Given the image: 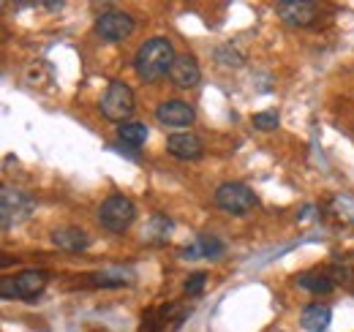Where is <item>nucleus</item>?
Returning a JSON list of instances; mask_svg holds the SVG:
<instances>
[{
	"instance_id": "1",
	"label": "nucleus",
	"mask_w": 354,
	"mask_h": 332,
	"mask_svg": "<svg viewBox=\"0 0 354 332\" xmlns=\"http://www.w3.org/2000/svg\"><path fill=\"white\" fill-rule=\"evenodd\" d=\"M175 46L167 42V39H150L136 49V57H133V68L136 74L145 80V82H158L164 74L172 71V63H175Z\"/></svg>"
},
{
	"instance_id": "2",
	"label": "nucleus",
	"mask_w": 354,
	"mask_h": 332,
	"mask_svg": "<svg viewBox=\"0 0 354 332\" xmlns=\"http://www.w3.org/2000/svg\"><path fill=\"white\" fill-rule=\"evenodd\" d=\"M33 210H36V202L28 191L3 185V191H0V226L3 229H11V226L28 221L33 215Z\"/></svg>"
},
{
	"instance_id": "3",
	"label": "nucleus",
	"mask_w": 354,
	"mask_h": 332,
	"mask_svg": "<svg viewBox=\"0 0 354 332\" xmlns=\"http://www.w3.org/2000/svg\"><path fill=\"white\" fill-rule=\"evenodd\" d=\"M133 215H136V208L129 196L123 194H112L109 199H104V205L98 210V221L106 232L112 234H123L129 226L133 223Z\"/></svg>"
},
{
	"instance_id": "4",
	"label": "nucleus",
	"mask_w": 354,
	"mask_h": 332,
	"mask_svg": "<svg viewBox=\"0 0 354 332\" xmlns=\"http://www.w3.org/2000/svg\"><path fill=\"white\" fill-rule=\"evenodd\" d=\"M101 112L112 123L129 120L133 112V90L126 82H120V80H112L106 93L101 95Z\"/></svg>"
},
{
	"instance_id": "5",
	"label": "nucleus",
	"mask_w": 354,
	"mask_h": 332,
	"mask_svg": "<svg viewBox=\"0 0 354 332\" xmlns=\"http://www.w3.org/2000/svg\"><path fill=\"white\" fill-rule=\"evenodd\" d=\"M216 205L229 215H245L259 205L257 194L243 183H223L216 191Z\"/></svg>"
},
{
	"instance_id": "6",
	"label": "nucleus",
	"mask_w": 354,
	"mask_h": 332,
	"mask_svg": "<svg viewBox=\"0 0 354 332\" xmlns=\"http://www.w3.org/2000/svg\"><path fill=\"white\" fill-rule=\"evenodd\" d=\"M95 33H98L104 42H126L133 33V19L126 11L109 8V11H104V14L95 19Z\"/></svg>"
},
{
	"instance_id": "7",
	"label": "nucleus",
	"mask_w": 354,
	"mask_h": 332,
	"mask_svg": "<svg viewBox=\"0 0 354 332\" xmlns=\"http://www.w3.org/2000/svg\"><path fill=\"white\" fill-rule=\"evenodd\" d=\"M194 118H196V112L185 101H164L156 109V120L161 125H169V128H188L194 123Z\"/></svg>"
},
{
	"instance_id": "8",
	"label": "nucleus",
	"mask_w": 354,
	"mask_h": 332,
	"mask_svg": "<svg viewBox=\"0 0 354 332\" xmlns=\"http://www.w3.org/2000/svg\"><path fill=\"white\" fill-rule=\"evenodd\" d=\"M278 14H281L283 22H289L295 28H306L316 17V6L306 3V0H281L278 3Z\"/></svg>"
},
{
	"instance_id": "9",
	"label": "nucleus",
	"mask_w": 354,
	"mask_h": 332,
	"mask_svg": "<svg viewBox=\"0 0 354 332\" xmlns=\"http://www.w3.org/2000/svg\"><path fill=\"white\" fill-rule=\"evenodd\" d=\"M167 150L175 156V158H183V161H196L202 156V139L196 133H172L167 139Z\"/></svg>"
},
{
	"instance_id": "10",
	"label": "nucleus",
	"mask_w": 354,
	"mask_h": 332,
	"mask_svg": "<svg viewBox=\"0 0 354 332\" xmlns=\"http://www.w3.org/2000/svg\"><path fill=\"white\" fill-rule=\"evenodd\" d=\"M169 80L177 87H196L202 80V71H199V66L191 55H177L175 63H172V71H169Z\"/></svg>"
},
{
	"instance_id": "11",
	"label": "nucleus",
	"mask_w": 354,
	"mask_h": 332,
	"mask_svg": "<svg viewBox=\"0 0 354 332\" xmlns=\"http://www.w3.org/2000/svg\"><path fill=\"white\" fill-rule=\"evenodd\" d=\"M52 243L60 250H68V253H80L90 246V237L85 229H77V226H66V229H55L52 232Z\"/></svg>"
},
{
	"instance_id": "12",
	"label": "nucleus",
	"mask_w": 354,
	"mask_h": 332,
	"mask_svg": "<svg viewBox=\"0 0 354 332\" xmlns=\"http://www.w3.org/2000/svg\"><path fill=\"white\" fill-rule=\"evenodd\" d=\"M330 322H333V311L322 302H313L303 308V316H300V324L303 330L308 332H327L330 330Z\"/></svg>"
},
{
	"instance_id": "13",
	"label": "nucleus",
	"mask_w": 354,
	"mask_h": 332,
	"mask_svg": "<svg viewBox=\"0 0 354 332\" xmlns=\"http://www.w3.org/2000/svg\"><path fill=\"white\" fill-rule=\"evenodd\" d=\"M14 286H17V294L19 299H33L36 294H41L46 286V273L44 270H25L14 278Z\"/></svg>"
},
{
	"instance_id": "14",
	"label": "nucleus",
	"mask_w": 354,
	"mask_h": 332,
	"mask_svg": "<svg viewBox=\"0 0 354 332\" xmlns=\"http://www.w3.org/2000/svg\"><path fill=\"white\" fill-rule=\"evenodd\" d=\"M221 253H223V243L216 234H199L191 246L183 248V256H185V259H199V256H205V259H218Z\"/></svg>"
},
{
	"instance_id": "15",
	"label": "nucleus",
	"mask_w": 354,
	"mask_h": 332,
	"mask_svg": "<svg viewBox=\"0 0 354 332\" xmlns=\"http://www.w3.org/2000/svg\"><path fill=\"white\" fill-rule=\"evenodd\" d=\"M172 234V221L167 215H153L150 223L145 226V243H167Z\"/></svg>"
},
{
	"instance_id": "16",
	"label": "nucleus",
	"mask_w": 354,
	"mask_h": 332,
	"mask_svg": "<svg viewBox=\"0 0 354 332\" xmlns=\"http://www.w3.org/2000/svg\"><path fill=\"white\" fill-rule=\"evenodd\" d=\"M297 286L313 291V294H327V291L335 286V281L327 273H306V275L297 278Z\"/></svg>"
},
{
	"instance_id": "17",
	"label": "nucleus",
	"mask_w": 354,
	"mask_h": 332,
	"mask_svg": "<svg viewBox=\"0 0 354 332\" xmlns=\"http://www.w3.org/2000/svg\"><path fill=\"white\" fill-rule=\"evenodd\" d=\"M118 136H120V142L129 145V147H142L145 139H147V125L145 123H123L120 128H118Z\"/></svg>"
},
{
	"instance_id": "18",
	"label": "nucleus",
	"mask_w": 354,
	"mask_h": 332,
	"mask_svg": "<svg viewBox=\"0 0 354 332\" xmlns=\"http://www.w3.org/2000/svg\"><path fill=\"white\" fill-rule=\"evenodd\" d=\"M90 284L93 286H126V284H131V275H126V273H93Z\"/></svg>"
},
{
	"instance_id": "19",
	"label": "nucleus",
	"mask_w": 354,
	"mask_h": 332,
	"mask_svg": "<svg viewBox=\"0 0 354 332\" xmlns=\"http://www.w3.org/2000/svg\"><path fill=\"white\" fill-rule=\"evenodd\" d=\"M333 210H335V215H338L341 221L354 223V199L352 196H338V199L333 202Z\"/></svg>"
},
{
	"instance_id": "20",
	"label": "nucleus",
	"mask_w": 354,
	"mask_h": 332,
	"mask_svg": "<svg viewBox=\"0 0 354 332\" xmlns=\"http://www.w3.org/2000/svg\"><path fill=\"white\" fill-rule=\"evenodd\" d=\"M251 123H254V128H259V131H275L278 123H281V118H278V112H257Z\"/></svg>"
},
{
	"instance_id": "21",
	"label": "nucleus",
	"mask_w": 354,
	"mask_h": 332,
	"mask_svg": "<svg viewBox=\"0 0 354 332\" xmlns=\"http://www.w3.org/2000/svg\"><path fill=\"white\" fill-rule=\"evenodd\" d=\"M216 55H218V63H223V66H234V68H237V66H243V63H245V60H243V55H240L234 46H229V44H226V46H218V52H216Z\"/></svg>"
},
{
	"instance_id": "22",
	"label": "nucleus",
	"mask_w": 354,
	"mask_h": 332,
	"mask_svg": "<svg viewBox=\"0 0 354 332\" xmlns=\"http://www.w3.org/2000/svg\"><path fill=\"white\" fill-rule=\"evenodd\" d=\"M205 284H207V275H205V273H194V275L185 281V294H188V297H199L202 289H205Z\"/></svg>"
},
{
	"instance_id": "23",
	"label": "nucleus",
	"mask_w": 354,
	"mask_h": 332,
	"mask_svg": "<svg viewBox=\"0 0 354 332\" xmlns=\"http://www.w3.org/2000/svg\"><path fill=\"white\" fill-rule=\"evenodd\" d=\"M0 297H3V299H19L17 286H14V278H3V281H0Z\"/></svg>"
},
{
	"instance_id": "24",
	"label": "nucleus",
	"mask_w": 354,
	"mask_h": 332,
	"mask_svg": "<svg viewBox=\"0 0 354 332\" xmlns=\"http://www.w3.org/2000/svg\"><path fill=\"white\" fill-rule=\"evenodd\" d=\"M44 8H49V11H57V8H63V3H60V0H57V3H55V0H49V3H44Z\"/></svg>"
},
{
	"instance_id": "25",
	"label": "nucleus",
	"mask_w": 354,
	"mask_h": 332,
	"mask_svg": "<svg viewBox=\"0 0 354 332\" xmlns=\"http://www.w3.org/2000/svg\"><path fill=\"white\" fill-rule=\"evenodd\" d=\"M310 215H313V208H310V205H308V208L303 210V215H300V218H303V221H308Z\"/></svg>"
}]
</instances>
